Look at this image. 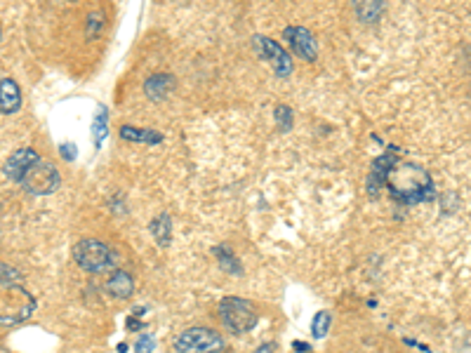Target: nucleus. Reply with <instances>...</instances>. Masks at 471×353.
I'll use <instances>...</instances> for the list:
<instances>
[{
	"mask_svg": "<svg viewBox=\"0 0 471 353\" xmlns=\"http://www.w3.org/2000/svg\"><path fill=\"white\" fill-rule=\"evenodd\" d=\"M385 188L399 205H417L436 198L432 174L415 162H396L387 176Z\"/></svg>",
	"mask_w": 471,
	"mask_h": 353,
	"instance_id": "1",
	"label": "nucleus"
},
{
	"mask_svg": "<svg viewBox=\"0 0 471 353\" xmlns=\"http://www.w3.org/2000/svg\"><path fill=\"white\" fill-rule=\"evenodd\" d=\"M36 311V297L24 283V274L0 262V325H19Z\"/></svg>",
	"mask_w": 471,
	"mask_h": 353,
	"instance_id": "2",
	"label": "nucleus"
},
{
	"mask_svg": "<svg viewBox=\"0 0 471 353\" xmlns=\"http://www.w3.org/2000/svg\"><path fill=\"white\" fill-rule=\"evenodd\" d=\"M217 314L221 318V323H224V328L231 330L233 335H245V332H250L259 321L252 302L243 300V297H224V300L217 304Z\"/></svg>",
	"mask_w": 471,
	"mask_h": 353,
	"instance_id": "3",
	"label": "nucleus"
},
{
	"mask_svg": "<svg viewBox=\"0 0 471 353\" xmlns=\"http://www.w3.org/2000/svg\"><path fill=\"white\" fill-rule=\"evenodd\" d=\"M73 259L87 274H104L113 267V252L106 243L97 238H83L73 245Z\"/></svg>",
	"mask_w": 471,
	"mask_h": 353,
	"instance_id": "4",
	"label": "nucleus"
},
{
	"mask_svg": "<svg viewBox=\"0 0 471 353\" xmlns=\"http://www.w3.org/2000/svg\"><path fill=\"white\" fill-rule=\"evenodd\" d=\"M224 349V339L210 328H188L174 339L177 353H217Z\"/></svg>",
	"mask_w": 471,
	"mask_h": 353,
	"instance_id": "5",
	"label": "nucleus"
},
{
	"mask_svg": "<svg viewBox=\"0 0 471 353\" xmlns=\"http://www.w3.org/2000/svg\"><path fill=\"white\" fill-rule=\"evenodd\" d=\"M59 169L55 167V162L40 158L36 165H33L29 172H26L22 186L33 195H50L59 188Z\"/></svg>",
	"mask_w": 471,
	"mask_h": 353,
	"instance_id": "6",
	"label": "nucleus"
},
{
	"mask_svg": "<svg viewBox=\"0 0 471 353\" xmlns=\"http://www.w3.org/2000/svg\"><path fill=\"white\" fill-rule=\"evenodd\" d=\"M252 47H254V52H257L262 59H269V62H271L276 76H278V78H288L292 73L290 54L283 50V47L276 43V40L264 38V36H254L252 38Z\"/></svg>",
	"mask_w": 471,
	"mask_h": 353,
	"instance_id": "7",
	"label": "nucleus"
},
{
	"mask_svg": "<svg viewBox=\"0 0 471 353\" xmlns=\"http://www.w3.org/2000/svg\"><path fill=\"white\" fill-rule=\"evenodd\" d=\"M283 38L290 43L292 52L297 54L299 59L316 62V57H318V45H316L311 31H307L304 26H288V29L283 31Z\"/></svg>",
	"mask_w": 471,
	"mask_h": 353,
	"instance_id": "8",
	"label": "nucleus"
},
{
	"mask_svg": "<svg viewBox=\"0 0 471 353\" xmlns=\"http://www.w3.org/2000/svg\"><path fill=\"white\" fill-rule=\"evenodd\" d=\"M399 162V158H396V153H385L380 155V158L373 160V165H370V172H368V195L370 198H377L380 195V191L385 188V181L389 172H392V167Z\"/></svg>",
	"mask_w": 471,
	"mask_h": 353,
	"instance_id": "9",
	"label": "nucleus"
},
{
	"mask_svg": "<svg viewBox=\"0 0 471 353\" xmlns=\"http://www.w3.org/2000/svg\"><path fill=\"white\" fill-rule=\"evenodd\" d=\"M38 160H40V155L33 151V148H19V151L12 153L8 162H5V176H8L10 181L22 184L26 172H29Z\"/></svg>",
	"mask_w": 471,
	"mask_h": 353,
	"instance_id": "10",
	"label": "nucleus"
},
{
	"mask_svg": "<svg viewBox=\"0 0 471 353\" xmlns=\"http://www.w3.org/2000/svg\"><path fill=\"white\" fill-rule=\"evenodd\" d=\"M22 108V90L12 78H0V113L12 115Z\"/></svg>",
	"mask_w": 471,
	"mask_h": 353,
	"instance_id": "11",
	"label": "nucleus"
},
{
	"mask_svg": "<svg viewBox=\"0 0 471 353\" xmlns=\"http://www.w3.org/2000/svg\"><path fill=\"white\" fill-rule=\"evenodd\" d=\"M106 292L116 300H130L134 295V278L123 269H116L106 281Z\"/></svg>",
	"mask_w": 471,
	"mask_h": 353,
	"instance_id": "12",
	"label": "nucleus"
},
{
	"mask_svg": "<svg viewBox=\"0 0 471 353\" xmlns=\"http://www.w3.org/2000/svg\"><path fill=\"white\" fill-rule=\"evenodd\" d=\"M172 87H174V78L170 76V73H153V76L146 78L144 92H146V97L149 99L158 101V99H165L167 94L172 92Z\"/></svg>",
	"mask_w": 471,
	"mask_h": 353,
	"instance_id": "13",
	"label": "nucleus"
},
{
	"mask_svg": "<svg viewBox=\"0 0 471 353\" xmlns=\"http://www.w3.org/2000/svg\"><path fill=\"white\" fill-rule=\"evenodd\" d=\"M149 229H151L153 240H156L160 248L170 245V240H172V222H170V214H165V212L158 214L156 219L149 224Z\"/></svg>",
	"mask_w": 471,
	"mask_h": 353,
	"instance_id": "14",
	"label": "nucleus"
},
{
	"mask_svg": "<svg viewBox=\"0 0 471 353\" xmlns=\"http://www.w3.org/2000/svg\"><path fill=\"white\" fill-rule=\"evenodd\" d=\"M214 257H217V264L219 269L224 271V274H231V276H243V267H240L238 257H236L231 250H228V245H217L212 250Z\"/></svg>",
	"mask_w": 471,
	"mask_h": 353,
	"instance_id": "15",
	"label": "nucleus"
},
{
	"mask_svg": "<svg viewBox=\"0 0 471 353\" xmlns=\"http://www.w3.org/2000/svg\"><path fill=\"white\" fill-rule=\"evenodd\" d=\"M120 139L141 141V144H160V141H163V134L156 132V130H139V127L123 125L120 127Z\"/></svg>",
	"mask_w": 471,
	"mask_h": 353,
	"instance_id": "16",
	"label": "nucleus"
},
{
	"mask_svg": "<svg viewBox=\"0 0 471 353\" xmlns=\"http://www.w3.org/2000/svg\"><path fill=\"white\" fill-rule=\"evenodd\" d=\"M106 134H109V108L99 106L97 113H94L92 120V139H94V148H102Z\"/></svg>",
	"mask_w": 471,
	"mask_h": 353,
	"instance_id": "17",
	"label": "nucleus"
},
{
	"mask_svg": "<svg viewBox=\"0 0 471 353\" xmlns=\"http://www.w3.org/2000/svg\"><path fill=\"white\" fill-rule=\"evenodd\" d=\"M385 12V3L382 0H373V3H356V15H359L361 22L373 24L382 17Z\"/></svg>",
	"mask_w": 471,
	"mask_h": 353,
	"instance_id": "18",
	"label": "nucleus"
},
{
	"mask_svg": "<svg viewBox=\"0 0 471 353\" xmlns=\"http://www.w3.org/2000/svg\"><path fill=\"white\" fill-rule=\"evenodd\" d=\"M330 325H333V316L328 311H318L311 321V337L318 342V339H325L330 332Z\"/></svg>",
	"mask_w": 471,
	"mask_h": 353,
	"instance_id": "19",
	"label": "nucleus"
},
{
	"mask_svg": "<svg viewBox=\"0 0 471 353\" xmlns=\"http://www.w3.org/2000/svg\"><path fill=\"white\" fill-rule=\"evenodd\" d=\"M273 120L278 123L280 132H288L292 127V108L285 104H278L273 108Z\"/></svg>",
	"mask_w": 471,
	"mask_h": 353,
	"instance_id": "20",
	"label": "nucleus"
},
{
	"mask_svg": "<svg viewBox=\"0 0 471 353\" xmlns=\"http://www.w3.org/2000/svg\"><path fill=\"white\" fill-rule=\"evenodd\" d=\"M102 26H104V15H102V12H99V10H97V12H92V15L87 17V36L94 38L99 31H102Z\"/></svg>",
	"mask_w": 471,
	"mask_h": 353,
	"instance_id": "21",
	"label": "nucleus"
},
{
	"mask_svg": "<svg viewBox=\"0 0 471 353\" xmlns=\"http://www.w3.org/2000/svg\"><path fill=\"white\" fill-rule=\"evenodd\" d=\"M153 349H156L153 335H141L137 342H134V353H153Z\"/></svg>",
	"mask_w": 471,
	"mask_h": 353,
	"instance_id": "22",
	"label": "nucleus"
},
{
	"mask_svg": "<svg viewBox=\"0 0 471 353\" xmlns=\"http://www.w3.org/2000/svg\"><path fill=\"white\" fill-rule=\"evenodd\" d=\"M59 155H62L64 160L73 162V160H76V155H78V146L73 144V141H66V144L59 146Z\"/></svg>",
	"mask_w": 471,
	"mask_h": 353,
	"instance_id": "23",
	"label": "nucleus"
},
{
	"mask_svg": "<svg viewBox=\"0 0 471 353\" xmlns=\"http://www.w3.org/2000/svg\"><path fill=\"white\" fill-rule=\"evenodd\" d=\"M127 330H132V332L144 330V323L137 321V318H134V316H130V318H127Z\"/></svg>",
	"mask_w": 471,
	"mask_h": 353,
	"instance_id": "24",
	"label": "nucleus"
},
{
	"mask_svg": "<svg viewBox=\"0 0 471 353\" xmlns=\"http://www.w3.org/2000/svg\"><path fill=\"white\" fill-rule=\"evenodd\" d=\"M273 351H276L273 342H264V344H259L257 349H254V353H273Z\"/></svg>",
	"mask_w": 471,
	"mask_h": 353,
	"instance_id": "25",
	"label": "nucleus"
},
{
	"mask_svg": "<svg viewBox=\"0 0 471 353\" xmlns=\"http://www.w3.org/2000/svg\"><path fill=\"white\" fill-rule=\"evenodd\" d=\"M292 349L297 351V353H307V351H311V344H304V342H292Z\"/></svg>",
	"mask_w": 471,
	"mask_h": 353,
	"instance_id": "26",
	"label": "nucleus"
},
{
	"mask_svg": "<svg viewBox=\"0 0 471 353\" xmlns=\"http://www.w3.org/2000/svg\"><path fill=\"white\" fill-rule=\"evenodd\" d=\"M127 349H130V346H127V344H125V342H123V344H118V346H116V351H118V353H127Z\"/></svg>",
	"mask_w": 471,
	"mask_h": 353,
	"instance_id": "27",
	"label": "nucleus"
},
{
	"mask_svg": "<svg viewBox=\"0 0 471 353\" xmlns=\"http://www.w3.org/2000/svg\"><path fill=\"white\" fill-rule=\"evenodd\" d=\"M0 38H3V31H0Z\"/></svg>",
	"mask_w": 471,
	"mask_h": 353,
	"instance_id": "28",
	"label": "nucleus"
}]
</instances>
